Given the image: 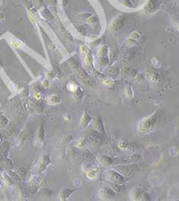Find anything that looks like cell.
<instances>
[{"label": "cell", "instance_id": "1", "mask_svg": "<svg viewBox=\"0 0 179 201\" xmlns=\"http://www.w3.org/2000/svg\"><path fill=\"white\" fill-rule=\"evenodd\" d=\"M157 117H158V113L155 112V113L151 115L149 117H146L144 119H142L141 122H140L139 125V130L142 132H148L149 130L152 129L153 127L155 126V123L157 121Z\"/></svg>", "mask_w": 179, "mask_h": 201}, {"label": "cell", "instance_id": "17", "mask_svg": "<svg viewBox=\"0 0 179 201\" xmlns=\"http://www.w3.org/2000/svg\"><path fill=\"white\" fill-rule=\"evenodd\" d=\"M8 122H9L8 119L4 117V116H2V117L0 118V127L5 125L8 123Z\"/></svg>", "mask_w": 179, "mask_h": 201}, {"label": "cell", "instance_id": "21", "mask_svg": "<svg viewBox=\"0 0 179 201\" xmlns=\"http://www.w3.org/2000/svg\"><path fill=\"white\" fill-rule=\"evenodd\" d=\"M77 145L79 148H83V147L85 145V142L83 141V138H82V139H80L77 142Z\"/></svg>", "mask_w": 179, "mask_h": 201}, {"label": "cell", "instance_id": "6", "mask_svg": "<svg viewBox=\"0 0 179 201\" xmlns=\"http://www.w3.org/2000/svg\"><path fill=\"white\" fill-rule=\"evenodd\" d=\"M74 190H70L69 188H64L63 190H61L59 193V199L61 200H66L68 197L72 194Z\"/></svg>", "mask_w": 179, "mask_h": 201}, {"label": "cell", "instance_id": "11", "mask_svg": "<svg viewBox=\"0 0 179 201\" xmlns=\"http://www.w3.org/2000/svg\"><path fill=\"white\" fill-rule=\"evenodd\" d=\"M148 76L149 77L150 80L152 81H154V82H157V81H159L160 78H161V76L157 71L155 70H150L149 71V74Z\"/></svg>", "mask_w": 179, "mask_h": 201}, {"label": "cell", "instance_id": "5", "mask_svg": "<svg viewBox=\"0 0 179 201\" xmlns=\"http://www.w3.org/2000/svg\"><path fill=\"white\" fill-rule=\"evenodd\" d=\"M158 8V2L157 0H149L148 4L145 8V11L147 14H152V12L156 10Z\"/></svg>", "mask_w": 179, "mask_h": 201}, {"label": "cell", "instance_id": "29", "mask_svg": "<svg viewBox=\"0 0 179 201\" xmlns=\"http://www.w3.org/2000/svg\"><path fill=\"white\" fill-rule=\"evenodd\" d=\"M42 83H43V85H44V87H48V85H49V83H48V81H44Z\"/></svg>", "mask_w": 179, "mask_h": 201}, {"label": "cell", "instance_id": "7", "mask_svg": "<svg viewBox=\"0 0 179 201\" xmlns=\"http://www.w3.org/2000/svg\"><path fill=\"white\" fill-rule=\"evenodd\" d=\"M88 140H89V142H93V143H97V142H100L102 140V136L100 133L94 132V133L90 135L89 137H88Z\"/></svg>", "mask_w": 179, "mask_h": 201}, {"label": "cell", "instance_id": "26", "mask_svg": "<svg viewBox=\"0 0 179 201\" xmlns=\"http://www.w3.org/2000/svg\"><path fill=\"white\" fill-rule=\"evenodd\" d=\"M126 96H128V97H131L132 95H133V92H132L131 88H129V87L126 88Z\"/></svg>", "mask_w": 179, "mask_h": 201}, {"label": "cell", "instance_id": "24", "mask_svg": "<svg viewBox=\"0 0 179 201\" xmlns=\"http://www.w3.org/2000/svg\"><path fill=\"white\" fill-rule=\"evenodd\" d=\"M118 69H116V68H113L112 70H109V74L111 75H113V76H116V74H117V73H118Z\"/></svg>", "mask_w": 179, "mask_h": 201}, {"label": "cell", "instance_id": "30", "mask_svg": "<svg viewBox=\"0 0 179 201\" xmlns=\"http://www.w3.org/2000/svg\"><path fill=\"white\" fill-rule=\"evenodd\" d=\"M178 30H179V22L178 23Z\"/></svg>", "mask_w": 179, "mask_h": 201}, {"label": "cell", "instance_id": "23", "mask_svg": "<svg viewBox=\"0 0 179 201\" xmlns=\"http://www.w3.org/2000/svg\"><path fill=\"white\" fill-rule=\"evenodd\" d=\"M81 51L83 54H87L88 52V48L86 45H81Z\"/></svg>", "mask_w": 179, "mask_h": 201}, {"label": "cell", "instance_id": "20", "mask_svg": "<svg viewBox=\"0 0 179 201\" xmlns=\"http://www.w3.org/2000/svg\"><path fill=\"white\" fill-rule=\"evenodd\" d=\"M9 176L12 177V178H14V179H15V180L19 179V177H18V176L17 174H16L15 172H14V171H9Z\"/></svg>", "mask_w": 179, "mask_h": 201}, {"label": "cell", "instance_id": "15", "mask_svg": "<svg viewBox=\"0 0 179 201\" xmlns=\"http://www.w3.org/2000/svg\"><path fill=\"white\" fill-rule=\"evenodd\" d=\"M68 90H70V91H71V92H75V91H76V90L78 89L77 86L76 84L74 83H69L68 86Z\"/></svg>", "mask_w": 179, "mask_h": 201}, {"label": "cell", "instance_id": "4", "mask_svg": "<svg viewBox=\"0 0 179 201\" xmlns=\"http://www.w3.org/2000/svg\"><path fill=\"white\" fill-rule=\"evenodd\" d=\"M125 22L124 16H120L118 18H116L111 23V29L114 31L119 30L122 27V25Z\"/></svg>", "mask_w": 179, "mask_h": 201}, {"label": "cell", "instance_id": "18", "mask_svg": "<svg viewBox=\"0 0 179 201\" xmlns=\"http://www.w3.org/2000/svg\"><path fill=\"white\" fill-rule=\"evenodd\" d=\"M97 22H98V19H97V18L95 17V16H94V17H91L90 18L89 20H88V22H89L90 25H96V23H97Z\"/></svg>", "mask_w": 179, "mask_h": 201}, {"label": "cell", "instance_id": "27", "mask_svg": "<svg viewBox=\"0 0 179 201\" xmlns=\"http://www.w3.org/2000/svg\"><path fill=\"white\" fill-rule=\"evenodd\" d=\"M35 109H37V110H38V111H40V110H42V109H43V106H42V104H40V103H38V104H36V106H35Z\"/></svg>", "mask_w": 179, "mask_h": 201}, {"label": "cell", "instance_id": "25", "mask_svg": "<svg viewBox=\"0 0 179 201\" xmlns=\"http://www.w3.org/2000/svg\"><path fill=\"white\" fill-rule=\"evenodd\" d=\"M74 93H75V96H76L77 98H80V97L82 96V91H81L80 89H77Z\"/></svg>", "mask_w": 179, "mask_h": 201}, {"label": "cell", "instance_id": "22", "mask_svg": "<svg viewBox=\"0 0 179 201\" xmlns=\"http://www.w3.org/2000/svg\"><path fill=\"white\" fill-rule=\"evenodd\" d=\"M17 171L18 174H22V175L25 174L27 172L26 169L25 168H18L17 169Z\"/></svg>", "mask_w": 179, "mask_h": 201}, {"label": "cell", "instance_id": "19", "mask_svg": "<svg viewBox=\"0 0 179 201\" xmlns=\"http://www.w3.org/2000/svg\"><path fill=\"white\" fill-rule=\"evenodd\" d=\"M129 37H130V38H132V39L136 40V39H138V38H139V34L137 32H133L131 35H130Z\"/></svg>", "mask_w": 179, "mask_h": 201}, {"label": "cell", "instance_id": "2", "mask_svg": "<svg viewBox=\"0 0 179 201\" xmlns=\"http://www.w3.org/2000/svg\"><path fill=\"white\" fill-rule=\"evenodd\" d=\"M107 177L109 181L112 182L114 185H122L124 183V180L120 174L114 170H109L107 173Z\"/></svg>", "mask_w": 179, "mask_h": 201}, {"label": "cell", "instance_id": "13", "mask_svg": "<svg viewBox=\"0 0 179 201\" xmlns=\"http://www.w3.org/2000/svg\"><path fill=\"white\" fill-rule=\"evenodd\" d=\"M93 127H94L95 129H96V130H98V131L103 132V123H102V121H101L100 119V118L96 119L94 120Z\"/></svg>", "mask_w": 179, "mask_h": 201}, {"label": "cell", "instance_id": "10", "mask_svg": "<svg viewBox=\"0 0 179 201\" xmlns=\"http://www.w3.org/2000/svg\"><path fill=\"white\" fill-rule=\"evenodd\" d=\"M47 103L50 105H56L61 103V99L56 95H51L47 98Z\"/></svg>", "mask_w": 179, "mask_h": 201}, {"label": "cell", "instance_id": "14", "mask_svg": "<svg viewBox=\"0 0 179 201\" xmlns=\"http://www.w3.org/2000/svg\"><path fill=\"white\" fill-rule=\"evenodd\" d=\"M35 140H37V142L38 143H42L44 140V130L43 128L41 127L37 132L36 136H35Z\"/></svg>", "mask_w": 179, "mask_h": 201}, {"label": "cell", "instance_id": "12", "mask_svg": "<svg viewBox=\"0 0 179 201\" xmlns=\"http://www.w3.org/2000/svg\"><path fill=\"white\" fill-rule=\"evenodd\" d=\"M99 161H100V163L104 167H108L109 166V165H111L112 162H113L112 161L111 158H109V157H107V156H102V157L100 158V160H99Z\"/></svg>", "mask_w": 179, "mask_h": 201}, {"label": "cell", "instance_id": "28", "mask_svg": "<svg viewBox=\"0 0 179 201\" xmlns=\"http://www.w3.org/2000/svg\"><path fill=\"white\" fill-rule=\"evenodd\" d=\"M35 97L36 98V99H42V95H41V93H36V94L35 95Z\"/></svg>", "mask_w": 179, "mask_h": 201}, {"label": "cell", "instance_id": "8", "mask_svg": "<svg viewBox=\"0 0 179 201\" xmlns=\"http://www.w3.org/2000/svg\"><path fill=\"white\" fill-rule=\"evenodd\" d=\"M91 121H92L91 117H90V116L87 113V112H84V113L83 114L82 117H81V125L83 127H85L91 123Z\"/></svg>", "mask_w": 179, "mask_h": 201}, {"label": "cell", "instance_id": "16", "mask_svg": "<svg viewBox=\"0 0 179 201\" xmlns=\"http://www.w3.org/2000/svg\"><path fill=\"white\" fill-rule=\"evenodd\" d=\"M103 83L107 87H111L113 83V81L110 78H106L105 80H103Z\"/></svg>", "mask_w": 179, "mask_h": 201}, {"label": "cell", "instance_id": "3", "mask_svg": "<svg viewBox=\"0 0 179 201\" xmlns=\"http://www.w3.org/2000/svg\"><path fill=\"white\" fill-rule=\"evenodd\" d=\"M99 195L103 199H111L116 196V194L113 189L108 187H105L100 190Z\"/></svg>", "mask_w": 179, "mask_h": 201}, {"label": "cell", "instance_id": "9", "mask_svg": "<svg viewBox=\"0 0 179 201\" xmlns=\"http://www.w3.org/2000/svg\"><path fill=\"white\" fill-rule=\"evenodd\" d=\"M99 173V168L98 167H94L91 169H90L87 172V177L89 179H95V177L97 176Z\"/></svg>", "mask_w": 179, "mask_h": 201}]
</instances>
